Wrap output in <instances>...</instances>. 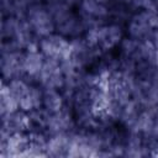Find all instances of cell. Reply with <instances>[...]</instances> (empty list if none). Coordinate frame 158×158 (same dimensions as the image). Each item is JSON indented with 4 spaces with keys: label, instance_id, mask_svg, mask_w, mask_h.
<instances>
[{
    "label": "cell",
    "instance_id": "6da1fadb",
    "mask_svg": "<svg viewBox=\"0 0 158 158\" xmlns=\"http://www.w3.org/2000/svg\"><path fill=\"white\" fill-rule=\"evenodd\" d=\"M42 102H43V105H44L46 109H48L51 111H58L59 107H60L62 100H60V96L58 94H56L54 91H48L43 96Z\"/></svg>",
    "mask_w": 158,
    "mask_h": 158
}]
</instances>
